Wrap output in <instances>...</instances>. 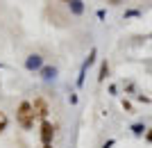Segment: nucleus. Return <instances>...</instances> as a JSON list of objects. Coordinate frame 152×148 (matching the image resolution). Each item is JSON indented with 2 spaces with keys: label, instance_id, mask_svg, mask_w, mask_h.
Here are the masks:
<instances>
[{
  "label": "nucleus",
  "instance_id": "1",
  "mask_svg": "<svg viewBox=\"0 0 152 148\" xmlns=\"http://www.w3.org/2000/svg\"><path fill=\"white\" fill-rule=\"evenodd\" d=\"M34 107H32L30 100H23V103H18V107H16V121H18V125L23 130H32L34 128Z\"/></svg>",
  "mask_w": 152,
  "mask_h": 148
},
{
  "label": "nucleus",
  "instance_id": "2",
  "mask_svg": "<svg viewBox=\"0 0 152 148\" xmlns=\"http://www.w3.org/2000/svg\"><path fill=\"white\" fill-rule=\"evenodd\" d=\"M43 57H41V55H39V52H32V55H27L25 57V71H30V73H34V71H41V68H43Z\"/></svg>",
  "mask_w": 152,
  "mask_h": 148
},
{
  "label": "nucleus",
  "instance_id": "3",
  "mask_svg": "<svg viewBox=\"0 0 152 148\" xmlns=\"http://www.w3.org/2000/svg\"><path fill=\"white\" fill-rule=\"evenodd\" d=\"M39 137H41V144H52V137H55V125L50 121H41V130H39Z\"/></svg>",
  "mask_w": 152,
  "mask_h": 148
},
{
  "label": "nucleus",
  "instance_id": "4",
  "mask_svg": "<svg viewBox=\"0 0 152 148\" xmlns=\"http://www.w3.org/2000/svg\"><path fill=\"white\" fill-rule=\"evenodd\" d=\"M32 107H34V114L39 116V119H41V121H45V119H48V103H45V98H34V103H32Z\"/></svg>",
  "mask_w": 152,
  "mask_h": 148
},
{
  "label": "nucleus",
  "instance_id": "5",
  "mask_svg": "<svg viewBox=\"0 0 152 148\" xmlns=\"http://www.w3.org/2000/svg\"><path fill=\"white\" fill-rule=\"evenodd\" d=\"M39 75H41V80H45V82H52L55 77H57V66H50L45 64L41 71H39Z\"/></svg>",
  "mask_w": 152,
  "mask_h": 148
},
{
  "label": "nucleus",
  "instance_id": "6",
  "mask_svg": "<svg viewBox=\"0 0 152 148\" xmlns=\"http://www.w3.org/2000/svg\"><path fill=\"white\" fill-rule=\"evenodd\" d=\"M68 9H70L73 16H82V14H84V0H70Z\"/></svg>",
  "mask_w": 152,
  "mask_h": 148
},
{
  "label": "nucleus",
  "instance_id": "7",
  "mask_svg": "<svg viewBox=\"0 0 152 148\" xmlns=\"http://www.w3.org/2000/svg\"><path fill=\"white\" fill-rule=\"evenodd\" d=\"M89 59H84L82 62V68H80V75H77V89H82L84 87V77H86V71H89Z\"/></svg>",
  "mask_w": 152,
  "mask_h": 148
},
{
  "label": "nucleus",
  "instance_id": "8",
  "mask_svg": "<svg viewBox=\"0 0 152 148\" xmlns=\"http://www.w3.org/2000/svg\"><path fill=\"white\" fill-rule=\"evenodd\" d=\"M132 135L134 137H145V132H148V128H145V123H132Z\"/></svg>",
  "mask_w": 152,
  "mask_h": 148
},
{
  "label": "nucleus",
  "instance_id": "9",
  "mask_svg": "<svg viewBox=\"0 0 152 148\" xmlns=\"http://www.w3.org/2000/svg\"><path fill=\"white\" fill-rule=\"evenodd\" d=\"M107 75H109V62H107V59H102V62H100V73H98V82H104Z\"/></svg>",
  "mask_w": 152,
  "mask_h": 148
},
{
  "label": "nucleus",
  "instance_id": "10",
  "mask_svg": "<svg viewBox=\"0 0 152 148\" xmlns=\"http://www.w3.org/2000/svg\"><path fill=\"white\" fill-rule=\"evenodd\" d=\"M7 125H9V119H7V114L2 110H0V132H5Z\"/></svg>",
  "mask_w": 152,
  "mask_h": 148
},
{
  "label": "nucleus",
  "instance_id": "11",
  "mask_svg": "<svg viewBox=\"0 0 152 148\" xmlns=\"http://www.w3.org/2000/svg\"><path fill=\"white\" fill-rule=\"evenodd\" d=\"M139 16H141L139 9H127L125 12V18H139Z\"/></svg>",
  "mask_w": 152,
  "mask_h": 148
},
{
  "label": "nucleus",
  "instance_id": "12",
  "mask_svg": "<svg viewBox=\"0 0 152 148\" xmlns=\"http://www.w3.org/2000/svg\"><path fill=\"white\" fill-rule=\"evenodd\" d=\"M114 144H116V139H107V141L102 144V148H111V146H114Z\"/></svg>",
  "mask_w": 152,
  "mask_h": 148
},
{
  "label": "nucleus",
  "instance_id": "13",
  "mask_svg": "<svg viewBox=\"0 0 152 148\" xmlns=\"http://www.w3.org/2000/svg\"><path fill=\"white\" fill-rule=\"evenodd\" d=\"M145 141L152 144V128H148V132H145Z\"/></svg>",
  "mask_w": 152,
  "mask_h": 148
},
{
  "label": "nucleus",
  "instance_id": "14",
  "mask_svg": "<svg viewBox=\"0 0 152 148\" xmlns=\"http://www.w3.org/2000/svg\"><path fill=\"white\" fill-rule=\"evenodd\" d=\"M123 110H127V112H132V103H129V100H123Z\"/></svg>",
  "mask_w": 152,
  "mask_h": 148
},
{
  "label": "nucleus",
  "instance_id": "15",
  "mask_svg": "<svg viewBox=\"0 0 152 148\" xmlns=\"http://www.w3.org/2000/svg\"><path fill=\"white\" fill-rule=\"evenodd\" d=\"M111 7H118V5H123V0H107Z\"/></svg>",
  "mask_w": 152,
  "mask_h": 148
},
{
  "label": "nucleus",
  "instance_id": "16",
  "mask_svg": "<svg viewBox=\"0 0 152 148\" xmlns=\"http://www.w3.org/2000/svg\"><path fill=\"white\" fill-rule=\"evenodd\" d=\"M136 98H139V103H150V98L143 96V94H141V96H136Z\"/></svg>",
  "mask_w": 152,
  "mask_h": 148
},
{
  "label": "nucleus",
  "instance_id": "17",
  "mask_svg": "<svg viewBox=\"0 0 152 148\" xmlns=\"http://www.w3.org/2000/svg\"><path fill=\"white\" fill-rule=\"evenodd\" d=\"M116 91H118V89H116V84H109V94H111V96H116Z\"/></svg>",
  "mask_w": 152,
  "mask_h": 148
},
{
  "label": "nucleus",
  "instance_id": "18",
  "mask_svg": "<svg viewBox=\"0 0 152 148\" xmlns=\"http://www.w3.org/2000/svg\"><path fill=\"white\" fill-rule=\"evenodd\" d=\"M43 148H52V144H45V146H43Z\"/></svg>",
  "mask_w": 152,
  "mask_h": 148
},
{
  "label": "nucleus",
  "instance_id": "19",
  "mask_svg": "<svg viewBox=\"0 0 152 148\" xmlns=\"http://www.w3.org/2000/svg\"><path fill=\"white\" fill-rule=\"evenodd\" d=\"M61 2H70V0H61Z\"/></svg>",
  "mask_w": 152,
  "mask_h": 148
},
{
  "label": "nucleus",
  "instance_id": "20",
  "mask_svg": "<svg viewBox=\"0 0 152 148\" xmlns=\"http://www.w3.org/2000/svg\"><path fill=\"white\" fill-rule=\"evenodd\" d=\"M150 39H152V34H150Z\"/></svg>",
  "mask_w": 152,
  "mask_h": 148
}]
</instances>
